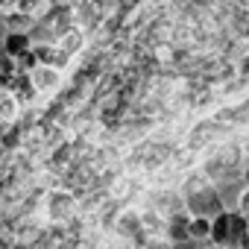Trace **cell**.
<instances>
[{"mask_svg":"<svg viewBox=\"0 0 249 249\" xmlns=\"http://www.w3.org/2000/svg\"><path fill=\"white\" fill-rule=\"evenodd\" d=\"M246 229H249V220L237 208H223L220 214L211 217V237H208V243L237 249V243L246 234Z\"/></svg>","mask_w":249,"mask_h":249,"instance_id":"cell-1","label":"cell"},{"mask_svg":"<svg viewBox=\"0 0 249 249\" xmlns=\"http://www.w3.org/2000/svg\"><path fill=\"white\" fill-rule=\"evenodd\" d=\"M27 76H30V82H33V88H36V94L41 97L44 106H47L50 100H56V97L62 94V88L68 85V71L50 68V65H41V62H36V65L27 71Z\"/></svg>","mask_w":249,"mask_h":249,"instance_id":"cell-2","label":"cell"},{"mask_svg":"<svg viewBox=\"0 0 249 249\" xmlns=\"http://www.w3.org/2000/svg\"><path fill=\"white\" fill-rule=\"evenodd\" d=\"M56 44L65 50V56H68L71 62H73V59H79V56H85V53H88V47H91L88 33H85V30H79V27L65 30V33L56 38Z\"/></svg>","mask_w":249,"mask_h":249,"instance_id":"cell-3","label":"cell"},{"mask_svg":"<svg viewBox=\"0 0 249 249\" xmlns=\"http://www.w3.org/2000/svg\"><path fill=\"white\" fill-rule=\"evenodd\" d=\"M33 56H36V62L50 65V68H59V71H68L71 68V59L65 56V50L56 41H33Z\"/></svg>","mask_w":249,"mask_h":249,"instance_id":"cell-4","label":"cell"},{"mask_svg":"<svg viewBox=\"0 0 249 249\" xmlns=\"http://www.w3.org/2000/svg\"><path fill=\"white\" fill-rule=\"evenodd\" d=\"M3 53L9 62H18L21 56L33 53V36L27 30H6L3 33Z\"/></svg>","mask_w":249,"mask_h":249,"instance_id":"cell-5","label":"cell"},{"mask_svg":"<svg viewBox=\"0 0 249 249\" xmlns=\"http://www.w3.org/2000/svg\"><path fill=\"white\" fill-rule=\"evenodd\" d=\"M50 6H53V0H15V9L12 12L36 24V21H41L50 12Z\"/></svg>","mask_w":249,"mask_h":249,"instance_id":"cell-6","label":"cell"},{"mask_svg":"<svg viewBox=\"0 0 249 249\" xmlns=\"http://www.w3.org/2000/svg\"><path fill=\"white\" fill-rule=\"evenodd\" d=\"M208 237H211V217L188 214V240L194 246H202V243H208Z\"/></svg>","mask_w":249,"mask_h":249,"instance_id":"cell-7","label":"cell"},{"mask_svg":"<svg viewBox=\"0 0 249 249\" xmlns=\"http://www.w3.org/2000/svg\"><path fill=\"white\" fill-rule=\"evenodd\" d=\"M234 208L249 220V185H243L240 188V194H237V202H234Z\"/></svg>","mask_w":249,"mask_h":249,"instance_id":"cell-8","label":"cell"},{"mask_svg":"<svg viewBox=\"0 0 249 249\" xmlns=\"http://www.w3.org/2000/svg\"><path fill=\"white\" fill-rule=\"evenodd\" d=\"M53 3H56V6H65V9H73L79 0H53Z\"/></svg>","mask_w":249,"mask_h":249,"instance_id":"cell-9","label":"cell"},{"mask_svg":"<svg viewBox=\"0 0 249 249\" xmlns=\"http://www.w3.org/2000/svg\"><path fill=\"white\" fill-rule=\"evenodd\" d=\"M237 249H249V229H246V234L240 237V243H237Z\"/></svg>","mask_w":249,"mask_h":249,"instance_id":"cell-10","label":"cell"},{"mask_svg":"<svg viewBox=\"0 0 249 249\" xmlns=\"http://www.w3.org/2000/svg\"><path fill=\"white\" fill-rule=\"evenodd\" d=\"M199 249H229V246H217V243H202Z\"/></svg>","mask_w":249,"mask_h":249,"instance_id":"cell-11","label":"cell"}]
</instances>
